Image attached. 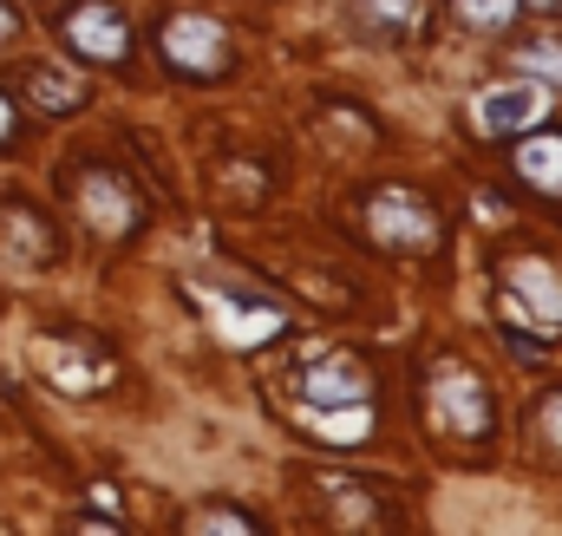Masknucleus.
<instances>
[{
    "label": "nucleus",
    "instance_id": "obj_1",
    "mask_svg": "<svg viewBox=\"0 0 562 536\" xmlns=\"http://www.w3.org/2000/svg\"><path fill=\"white\" fill-rule=\"evenodd\" d=\"M294 412L301 425H314L307 438H327V445L373 438V367L347 347L314 354V367L294 373Z\"/></svg>",
    "mask_w": 562,
    "mask_h": 536
},
{
    "label": "nucleus",
    "instance_id": "obj_2",
    "mask_svg": "<svg viewBox=\"0 0 562 536\" xmlns=\"http://www.w3.org/2000/svg\"><path fill=\"white\" fill-rule=\"evenodd\" d=\"M419 412L431 432H445V438H491V425H497V405H491V387L464 367V360H431L419 380Z\"/></svg>",
    "mask_w": 562,
    "mask_h": 536
},
{
    "label": "nucleus",
    "instance_id": "obj_3",
    "mask_svg": "<svg viewBox=\"0 0 562 536\" xmlns=\"http://www.w3.org/2000/svg\"><path fill=\"white\" fill-rule=\"evenodd\" d=\"M59 190H66L72 216H79L92 236H105V243H119V236H138L144 197L132 190V177H125V170H112V164H66Z\"/></svg>",
    "mask_w": 562,
    "mask_h": 536
},
{
    "label": "nucleus",
    "instance_id": "obj_4",
    "mask_svg": "<svg viewBox=\"0 0 562 536\" xmlns=\"http://www.w3.org/2000/svg\"><path fill=\"white\" fill-rule=\"evenodd\" d=\"M497 314L510 334H557L562 327V268H550L543 256H517L497 275Z\"/></svg>",
    "mask_w": 562,
    "mask_h": 536
},
{
    "label": "nucleus",
    "instance_id": "obj_5",
    "mask_svg": "<svg viewBox=\"0 0 562 536\" xmlns=\"http://www.w3.org/2000/svg\"><path fill=\"white\" fill-rule=\"evenodd\" d=\"M367 236H373L386 256H425V249H438L445 216L425 203L419 190H406V183H380V190L367 197Z\"/></svg>",
    "mask_w": 562,
    "mask_h": 536
},
{
    "label": "nucleus",
    "instance_id": "obj_6",
    "mask_svg": "<svg viewBox=\"0 0 562 536\" xmlns=\"http://www.w3.org/2000/svg\"><path fill=\"white\" fill-rule=\"evenodd\" d=\"M157 46H164V59H170L177 72H190V79H216V72L236 66L229 33H223L216 20H203V13H170V20L157 26Z\"/></svg>",
    "mask_w": 562,
    "mask_h": 536
},
{
    "label": "nucleus",
    "instance_id": "obj_7",
    "mask_svg": "<svg viewBox=\"0 0 562 536\" xmlns=\"http://www.w3.org/2000/svg\"><path fill=\"white\" fill-rule=\"evenodd\" d=\"M59 33H66V46H72L79 59H92V66H112V59L132 53V20H125L119 7H99V0H92V7H72Z\"/></svg>",
    "mask_w": 562,
    "mask_h": 536
},
{
    "label": "nucleus",
    "instance_id": "obj_8",
    "mask_svg": "<svg viewBox=\"0 0 562 536\" xmlns=\"http://www.w3.org/2000/svg\"><path fill=\"white\" fill-rule=\"evenodd\" d=\"M471 112H477V132L484 137H517V132H530V125L550 119V99L537 86H491Z\"/></svg>",
    "mask_w": 562,
    "mask_h": 536
},
{
    "label": "nucleus",
    "instance_id": "obj_9",
    "mask_svg": "<svg viewBox=\"0 0 562 536\" xmlns=\"http://www.w3.org/2000/svg\"><path fill=\"white\" fill-rule=\"evenodd\" d=\"M196 294L223 308V340H229V347H262V340H276L281 327H288V314H281V308H269V301H243V294H210V288H196Z\"/></svg>",
    "mask_w": 562,
    "mask_h": 536
},
{
    "label": "nucleus",
    "instance_id": "obj_10",
    "mask_svg": "<svg viewBox=\"0 0 562 536\" xmlns=\"http://www.w3.org/2000/svg\"><path fill=\"white\" fill-rule=\"evenodd\" d=\"M510 170H517V183H524V190H537V197L562 203V132L524 137V144H517V157H510Z\"/></svg>",
    "mask_w": 562,
    "mask_h": 536
},
{
    "label": "nucleus",
    "instance_id": "obj_11",
    "mask_svg": "<svg viewBox=\"0 0 562 536\" xmlns=\"http://www.w3.org/2000/svg\"><path fill=\"white\" fill-rule=\"evenodd\" d=\"M0 223H7L0 236H7V243H13V249L26 256V263H53V249H59V236L46 230V216H40L33 203H7V210H0Z\"/></svg>",
    "mask_w": 562,
    "mask_h": 536
},
{
    "label": "nucleus",
    "instance_id": "obj_12",
    "mask_svg": "<svg viewBox=\"0 0 562 536\" xmlns=\"http://www.w3.org/2000/svg\"><path fill=\"white\" fill-rule=\"evenodd\" d=\"M20 92H26L40 112H72V105H86V79H72V72H53V66H26Z\"/></svg>",
    "mask_w": 562,
    "mask_h": 536
},
{
    "label": "nucleus",
    "instance_id": "obj_13",
    "mask_svg": "<svg viewBox=\"0 0 562 536\" xmlns=\"http://www.w3.org/2000/svg\"><path fill=\"white\" fill-rule=\"evenodd\" d=\"M530 451H537L543 465H557V471H562V387H557V393H543L537 412H530Z\"/></svg>",
    "mask_w": 562,
    "mask_h": 536
},
{
    "label": "nucleus",
    "instance_id": "obj_14",
    "mask_svg": "<svg viewBox=\"0 0 562 536\" xmlns=\"http://www.w3.org/2000/svg\"><path fill=\"white\" fill-rule=\"evenodd\" d=\"M360 13H367V26H373V33L406 40V33H413V20H419V0H360Z\"/></svg>",
    "mask_w": 562,
    "mask_h": 536
},
{
    "label": "nucleus",
    "instance_id": "obj_15",
    "mask_svg": "<svg viewBox=\"0 0 562 536\" xmlns=\"http://www.w3.org/2000/svg\"><path fill=\"white\" fill-rule=\"evenodd\" d=\"M458 13H464V26H477V33H504L510 20H517V0H451Z\"/></svg>",
    "mask_w": 562,
    "mask_h": 536
},
{
    "label": "nucleus",
    "instance_id": "obj_16",
    "mask_svg": "<svg viewBox=\"0 0 562 536\" xmlns=\"http://www.w3.org/2000/svg\"><path fill=\"white\" fill-rule=\"evenodd\" d=\"M190 531H262V517L256 511H236V504H203L190 517Z\"/></svg>",
    "mask_w": 562,
    "mask_h": 536
},
{
    "label": "nucleus",
    "instance_id": "obj_17",
    "mask_svg": "<svg viewBox=\"0 0 562 536\" xmlns=\"http://www.w3.org/2000/svg\"><path fill=\"white\" fill-rule=\"evenodd\" d=\"M517 59H524L530 72H543V79H557V86H562V46H550V40H537V46H524Z\"/></svg>",
    "mask_w": 562,
    "mask_h": 536
},
{
    "label": "nucleus",
    "instance_id": "obj_18",
    "mask_svg": "<svg viewBox=\"0 0 562 536\" xmlns=\"http://www.w3.org/2000/svg\"><path fill=\"white\" fill-rule=\"evenodd\" d=\"M223 183H236V197H243V203H256V197L269 190V177H262L256 164H229V177H223Z\"/></svg>",
    "mask_w": 562,
    "mask_h": 536
},
{
    "label": "nucleus",
    "instance_id": "obj_19",
    "mask_svg": "<svg viewBox=\"0 0 562 536\" xmlns=\"http://www.w3.org/2000/svg\"><path fill=\"white\" fill-rule=\"evenodd\" d=\"M477 216H510V203L497 190H477Z\"/></svg>",
    "mask_w": 562,
    "mask_h": 536
},
{
    "label": "nucleus",
    "instance_id": "obj_20",
    "mask_svg": "<svg viewBox=\"0 0 562 536\" xmlns=\"http://www.w3.org/2000/svg\"><path fill=\"white\" fill-rule=\"evenodd\" d=\"M13 33H20V13H13V7L0 0V40H13Z\"/></svg>",
    "mask_w": 562,
    "mask_h": 536
},
{
    "label": "nucleus",
    "instance_id": "obj_21",
    "mask_svg": "<svg viewBox=\"0 0 562 536\" xmlns=\"http://www.w3.org/2000/svg\"><path fill=\"white\" fill-rule=\"evenodd\" d=\"M7 137H13V105L0 99V144H7Z\"/></svg>",
    "mask_w": 562,
    "mask_h": 536
}]
</instances>
